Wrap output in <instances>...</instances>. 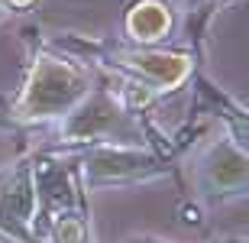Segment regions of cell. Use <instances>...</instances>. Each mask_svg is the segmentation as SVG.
Segmentation results:
<instances>
[{
    "mask_svg": "<svg viewBox=\"0 0 249 243\" xmlns=\"http://www.w3.org/2000/svg\"><path fill=\"white\" fill-rule=\"evenodd\" d=\"M84 94H88V75L78 65L55 56H39L17 101V117L23 120L68 117L84 101Z\"/></svg>",
    "mask_w": 249,
    "mask_h": 243,
    "instance_id": "obj_1",
    "label": "cell"
},
{
    "mask_svg": "<svg viewBox=\"0 0 249 243\" xmlns=\"http://www.w3.org/2000/svg\"><path fill=\"white\" fill-rule=\"evenodd\" d=\"M84 182L91 188L101 185H126V182H146L152 175H162L159 166L149 152L123 150V146H101L84 156Z\"/></svg>",
    "mask_w": 249,
    "mask_h": 243,
    "instance_id": "obj_2",
    "label": "cell"
},
{
    "mask_svg": "<svg viewBox=\"0 0 249 243\" xmlns=\"http://www.w3.org/2000/svg\"><path fill=\"white\" fill-rule=\"evenodd\" d=\"M201 188L211 198L249 191V152L236 143H213L201 159Z\"/></svg>",
    "mask_w": 249,
    "mask_h": 243,
    "instance_id": "obj_3",
    "label": "cell"
},
{
    "mask_svg": "<svg viewBox=\"0 0 249 243\" xmlns=\"http://www.w3.org/2000/svg\"><path fill=\"white\" fill-rule=\"evenodd\" d=\"M120 65H126L129 72H136L139 78L159 91H172L188 78L191 72V62L185 56H175V52H156V49H129L120 52Z\"/></svg>",
    "mask_w": 249,
    "mask_h": 243,
    "instance_id": "obj_4",
    "label": "cell"
},
{
    "mask_svg": "<svg viewBox=\"0 0 249 243\" xmlns=\"http://www.w3.org/2000/svg\"><path fill=\"white\" fill-rule=\"evenodd\" d=\"M172 33V10L162 0H139L126 13V36L139 46H152Z\"/></svg>",
    "mask_w": 249,
    "mask_h": 243,
    "instance_id": "obj_5",
    "label": "cell"
},
{
    "mask_svg": "<svg viewBox=\"0 0 249 243\" xmlns=\"http://www.w3.org/2000/svg\"><path fill=\"white\" fill-rule=\"evenodd\" d=\"M117 120V111H113V104L107 101H88L81 107H74L71 113H68V127H65V136L68 140H97L110 123Z\"/></svg>",
    "mask_w": 249,
    "mask_h": 243,
    "instance_id": "obj_6",
    "label": "cell"
},
{
    "mask_svg": "<svg viewBox=\"0 0 249 243\" xmlns=\"http://www.w3.org/2000/svg\"><path fill=\"white\" fill-rule=\"evenodd\" d=\"M52 230H55V243H88V224L81 214H58Z\"/></svg>",
    "mask_w": 249,
    "mask_h": 243,
    "instance_id": "obj_7",
    "label": "cell"
},
{
    "mask_svg": "<svg viewBox=\"0 0 249 243\" xmlns=\"http://www.w3.org/2000/svg\"><path fill=\"white\" fill-rule=\"evenodd\" d=\"M29 3H36V0H3V7H17V10L29 7Z\"/></svg>",
    "mask_w": 249,
    "mask_h": 243,
    "instance_id": "obj_8",
    "label": "cell"
},
{
    "mask_svg": "<svg viewBox=\"0 0 249 243\" xmlns=\"http://www.w3.org/2000/svg\"><path fill=\"white\" fill-rule=\"evenodd\" d=\"M133 243H162V240H133Z\"/></svg>",
    "mask_w": 249,
    "mask_h": 243,
    "instance_id": "obj_9",
    "label": "cell"
},
{
    "mask_svg": "<svg viewBox=\"0 0 249 243\" xmlns=\"http://www.w3.org/2000/svg\"><path fill=\"white\" fill-rule=\"evenodd\" d=\"M0 13H3V0H0Z\"/></svg>",
    "mask_w": 249,
    "mask_h": 243,
    "instance_id": "obj_10",
    "label": "cell"
}]
</instances>
